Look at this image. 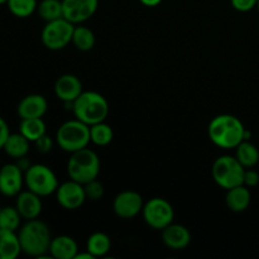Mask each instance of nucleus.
Instances as JSON below:
<instances>
[{"mask_svg":"<svg viewBox=\"0 0 259 259\" xmlns=\"http://www.w3.org/2000/svg\"><path fill=\"white\" fill-rule=\"evenodd\" d=\"M56 142L62 151L68 153L86 148L91 142L90 126L76 118L65 121L57 129Z\"/></svg>","mask_w":259,"mask_h":259,"instance_id":"5","label":"nucleus"},{"mask_svg":"<svg viewBox=\"0 0 259 259\" xmlns=\"http://www.w3.org/2000/svg\"><path fill=\"white\" fill-rule=\"evenodd\" d=\"M244 124L239 118L230 114L218 115L210 121L207 133L209 138L217 147L223 149L237 148L245 141Z\"/></svg>","mask_w":259,"mask_h":259,"instance_id":"1","label":"nucleus"},{"mask_svg":"<svg viewBox=\"0 0 259 259\" xmlns=\"http://www.w3.org/2000/svg\"><path fill=\"white\" fill-rule=\"evenodd\" d=\"M83 189H85L86 199L91 200V201H99L100 199H103L104 192H105L103 184L99 182L98 180H93V181L85 184Z\"/></svg>","mask_w":259,"mask_h":259,"instance_id":"30","label":"nucleus"},{"mask_svg":"<svg viewBox=\"0 0 259 259\" xmlns=\"http://www.w3.org/2000/svg\"><path fill=\"white\" fill-rule=\"evenodd\" d=\"M162 240L169 249L181 250L191 243V233L184 225L172 223L162 230Z\"/></svg>","mask_w":259,"mask_h":259,"instance_id":"17","label":"nucleus"},{"mask_svg":"<svg viewBox=\"0 0 259 259\" xmlns=\"http://www.w3.org/2000/svg\"><path fill=\"white\" fill-rule=\"evenodd\" d=\"M24 172L17 163H8L0 168V194L4 196H17L23 189Z\"/></svg>","mask_w":259,"mask_h":259,"instance_id":"13","label":"nucleus"},{"mask_svg":"<svg viewBox=\"0 0 259 259\" xmlns=\"http://www.w3.org/2000/svg\"><path fill=\"white\" fill-rule=\"evenodd\" d=\"M37 12L46 23L60 19L63 17L62 0H40Z\"/></svg>","mask_w":259,"mask_h":259,"instance_id":"26","label":"nucleus"},{"mask_svg":"<svg viewBox=\"0 0 259 259\" xmlns=\"http://www.w3.org/2000/svg\"><path fill=\"white\" fill-rule=\"evenodd\" d=\"M48 253L56 259H75L78 254L77 243L68 235H58L52 238Z\"/></svg>","mask_w":259,"mask_h":259,"instance_id":"18","label":"nucleus"},{"mask_svg":"<svg viewBox=\"0 0 259 259\" xmlns=\"http://www.w3.org/2000/svg\"><path fill=\"white\" fill-rule=\"evenodd\" d=\"M19 133H22L28 141L34 143L37 139L46 134V123L42 118L22 119L19 125Z\"/></svg>","mask_w":259,"mask_h":259,"instance_id":"23","label":"nucleus"},{"mask_svg":"<svg viewBox=\"0 0 259 259\" xmlns=\"http://www.w3.org/2000/svg\"><path fill=\"white\" fill-rule=\"evenodd\" d=\"M67 174L71 180L85 185L98 179L100 174V159L90 148H83L71 153L67 162Z\"/></svg>","mask_w":259,"mask_h":259,"instance_id":"4","label":"nucleus"},{"mask_svg":"<svg viewBox=\"0 0 259 259\" xmlns=\"http://www.w3.org/2000/svg\"><path fill=\"white\" fill-rule=\"evenodd\" d=\"M20 253L22 247L17 233L0 228V259H15Z\"/></svg>","mask_w":259,"mask_h":259,"instance_id":"20","label":"nucleus"},{"mask_svg":"<svg viewBox=\"0 0 259 259\" xmlns=\"http://www.w3.org/2000/svg\"><path fill=\"white\" fill-rule=\"evenodd\" d=\"M9 134H10L9 125H8V123L5 121V119L0 116V149H3V147H4Z\"/></svg>","mask_w":259,"mask_h":259,"instance_id":"34","label":"nucleus"},{"mask_svg":"<svg viewBox=\"0 0 259 259\" xmlns=\"http://www.w3.org/2000/svg\"><path fill=\"white\" fill-rule=\"evenodd\" d=\"M24 184L28 190L39 195L40 197L55 194L60 186L55 172L46 164H32L24 172Z\"/></svg>","mask_w":259,"mask_h":259,"instance_id":"7","label":"nucleus"},{"mask_svg":"<svg viewBox=\"0 0 259 259\" xmlns=\"http://www.w3.org/2000/svg\"><path fill=\"white\" fill-rule=\"evenodd\" d=\"M232 3V7L234 8L235 10L242 13L250 12L252 9L257 8L258 0H230Z\"/></svg>","mask_w":259,"mask_h":259,"instance_id":"31","label":"nucleus"},{"mask_svg":"<svg viewBox=\"0 0 259 259\" xmlns=\"http://www.w3.org/2000/svg\"><path fill=\"white\" fill-rule=\"evenodd\" d=\"M257 9H258V12H259V0H258V3H257Z\"/></svg>","mask_w":259,"mask_h":259,"instance_id":"38","label":"nucleus"},{"mask_svg":"<svg viewBox=\"0 0 259 259\" xmlns=\"http://www.w3.org/2000/svg\"><path fill=\"white\" fill-rule=\"evenodd\" d=\"M75 24L68 22L65 18L46 23L42 30V43L46 48L51 51H60L67 47L72 42Z\"/></svg>","mask_w":259,"mask_h":259,"instance_id":"8","label":"nucleus"},{"mask_svg":"<svg viewBox=\"0 0 259 259\" xmlns=\"http://www.w3.org/2000/svg\"><path fill=\"white\" fill-rule=\"evenodd\" d=\"M56 199H57L58 204L66 210L80 209L83 202L88 200L86 199L83 185L71 179L70 181L63 182L57 187Z\"/></svg>","mask_w":259,"mask_h":259,"instance_id":"10","label":"nucleus"},{"mask_svg":"<svg viewBox=\"0 0 259 259\" xmlns=\"http://www.w3.org/2000/svg\"><path fill=\"white\" fill-rule=\"evenodd\" d=\"M143 206L144 202L142 195L132 190L121 191L116 195L113 201L114 212L121 219H133L139 212H142Z\"/></svg>","mask_w":259,"mask_h":259,"instance_id":"11","label":"nucleus"},{"mask_svg":"<svg viewBox=\"0 0 259 259\" xmlns=\"http://www.w3.org/2000/svg\"><path fill=\"white\" fill-rule=\"evenodd\" d=\"M34 144L35 147H37L38 152H40V153H48L53 147L52 139H51V137H48L47 134H45V136L40 137L39 139H37V141L34 142Z\"/></svg>","mask_w":259,"mask_h":259,"instance_id":"32","label":"nucleus"},{"mask_svg":"<svg viewBox=\"0 0 259 259\" xmlns=\"http://www.w3.org/2000/svg\"><path fill=\"white\" fill-rule=\"evenodd\" d=\"M259 184V174L255 169L252 168H245L244 172V182L243 185H245L247 187H255Z\"/></svg>","mask_w":259,"mask_h":259,"instance_id":"33","label":"nucleus"},{"mask_svg":"<svg viewBox=\"0 0 259 259\" xmlns=\"http://www.w3.org/2000/svg\"><path fill=\"white\" fill-rule=\"evenodd\" d=\"M144 222L148 227L156 230H163L174 223L175 210L172 205L162 197H153L144 204L143 210Z\"/></svg>","mask_w":259,"mask_h":259,"instance_id":"9","label":"nucleus"},{"mask_svg":"<svg viewBox=\"0 0 259 259\" xmlns=\"http://www.w3.org/2000/svg\"><path fill=\"white\" fill-rule=\"evenodd\" d=\"M48 109V103L46 98L39 94H30L24 96L19 101L17 113L20 119L42 118Z\"/></svg>","mask_w":259,"mask_h":259,"instance_id":"16","label":"nucleus"},{"mask_svg":"<svg viewBox=\"0 0 259 259\" xmlns=\"http://www.w3.org/2000/svg\"><path fill=\"white\" fill-rule=\"evenodd\" d=\"M8 9L14 17L24 19L30 17L37 10V0H8Z\"/></svg>","mask_w":259,"mask_h":259,"instance_id":"28","label":"nucleus"},{"mask_svg":"<svg viewBox=\"0 0 259 259\" xmlns=\"http://www.w3.org/2000/svg\"><path fill=\"white\" fill-rule=\"evenodd\" d=\"M250 200V191L245 185H239L233 189H229L225 197V202L230 211L234 212H243L249 207Z\"/></svg>","mask_w":259,"mask_h":259,"instance_id":"19","label":"nucleus"},{"mask_svg":"<svg viewBox=\"0 0 259 259\" xmlns=\"http://www.w3.org/2000/svg\"><path fill=\"white\" fill-rule=\"evenodd\" d=\"M17 164H18V166L20 167V168H22V171H23V172H25V171H27L28 168H29L30 166H32V163H30L29 159L27 158V156H25V157H22V158L18 159Z\"/></svg>","mask_w":259,"mask_h":259,"instance_id":"35","label":"nucleus"},{"mask_svg":"<svg viewBox=\"0 0 259 259\" xmlns=\"http://www.w3.org/2000/svg\"><path fill=\"white\" fill-rule=\"evenodd\" d=\"M139 2H141L144 7L153 8V7H157V5L161 4L162 0H139Z\"/></svg>","mask_w":259,"mask_h":259,"instance_id":"36","label":"nucleus"},{"mask_svg":"<svg viewBox=\"0 0 259 259\" xmlns=\"http://www.w3.org/2000/svg\"><path fill=\"white\" fill-rule=\"evenodd\" d=\"M90 138L91 142L96 146L105 147L113 141L114 132L109 124H106L105 121H101V123L90 125Z\"/></svg>","mask_w":259,"mask_h":259,"instance_id":"27","label":"nucleus"},{"mask_svg":"<svg viewBox=\"0 0 259 259\" xmlns=\"http://www.w3.org/2000/svg\"><path fill=\"white\" fill-rule=\"evenodd\" d=\"M15 207L19 211L22 219L33 220L38 219V217L42 212L43 205L39 195L34 194L30 190H27V191H20L17 195Z\"/></svg>","mask_w":259,"mask_h":259,"instance_id":"15","label":"nucleus"},{"mask_svg":"<svg viewBox=\"0 0 259 259\" xmlns=\"http://www.w3.org/2000/svg\"><path fill=\"white\" fill-rule=\"evenodd\" d=\"M73 115L89 126L105 121L109 115L108 100L96 91H82L73 101Z\"/></svg>","mask_w":259,"mask_h":259,"instance_id":"3","label":"nucleus"},{"mask_svg":"<svg viewBox=\"0 0 259 259\" xmlns=\"http://www.w3.org/2000/svg\"><path fill=\"white\" fill-rule=\"evenodd\" d=\"M18 238L22 252L30 257L43 258L50 252V245L52 242L51 230L48 225L40 220H27V223L19 229Z\"/></svg>","mask_w":259,"mask_h":259,"instance_id":"2","label":"nucleus"},{"mask_svg":"<svg viewBox=\"0 0 259 259\" xmlns=\"http://www.w3.org/2000/svg\"><path fill=\"white\" fill-rule=\"evenodd\" d=\"M29 144L30 142L22 133H10L3 149L9 157L19 159L27 156L29 152Z\"/></svg>","mask_w":259,"mask_h":259,"instance_id":"21","label":"nucleus"},{"mask_svg":"<svg viewBox=\"0 0 259 259\" xmlns=\"http://www.w3.org/2000/svg\"><path fill=\"white\" fill-rule=\"evenodd\" d=\"M99 0H62L63 18L73 24H81L96 13Z\"/></svg>","mask_w":259,"mask_h":259,"instance_id":"12","label":"nucleus"},{"mask_svg":"<svg viewBox=\"0 0 259 259\" xmlns=\"http://www.w3.org/2000/svg\"><path fill=\"white\" fill-rule=\"evenodd\" d=\"M82 82L77 76L65 73L55 82V94L63 103H73L82 93Z\"/></svg>","mask_w":259,"mask_h":259,"instance_id":"14","label":"nucleus"},{"mask_svg":"<svg viewBox=\"0 0 259 259\" xmlns=\"http://www.w3.org/2000/svg\"><path fill=\"white\" fill-rule=\"evenodd\" d=\"M111 248V240L109 235L105 233H94L89 237L88 242H86V250L93 255L94 258L104 257L110 252Z\"/></svg>","mask_w":259,"mask_h":259,"instance_id":"22","label":"nucleus"},{"mask_svg":"<svg viewBox=\"0 0 259 259\" xmlns=\"http://www.w3.org/2000/svg\"><path fill=\"white\" fill-rule=\"evenodd\" d=\"M20 219L22 217L15 206H5L0 209V228L2 229L17 232L20 227Z\"/></svg>","mask_w":259,"mask_h":259,"instance_id":"29","label":"nucleus"},{"mask_svg":"<svg viewBox=\"0 0 259 259\" xmlns=\"http://www.w3.org/2000/svg\"><path fill=\"white\" fill-rule=\"evenodd\" d=\"M245 167L233 156H220L214 161L211 175L215 184L224 190L233 189L244 182Z\"/></svg>","mask_w":259,"mask_h":259,"instance_id":"6","label":"nucleus"},{"mask_svg":"<svg viewBox=\"0 0 259 259\" xmlns=\"http://www.w3.org/2000/svg\"><path fill=\"white\" fill-rule=\"evenodd\" d=\"M235 149V157L245 168H253L259 162L258 148L249 141H243Z\"/></svg>","mask_w":259,"mask_h":259,"instance_id":"24","label":"nucleus"},{"mask_svg":"<svg viewBox=\"0 0 259 259\" xmlns=\"http://www.w3.org/2000/svg\"><path fill=\"white\" fill-rule=\"evenodd\" d=\"M8 3V0H0V5H3V4H7Z\"/></svg>","mask_w":259,"mask_h":259,"instance_id":"37","label":"nucleus"},{"mask_svg":"<svg viewBox=\"0 0 259 259\" xmlns=\"http://www.w3.org/2000/svg\"><path fill=\"white\" fill-rule=\"evenodd\" d=\"M71 43H73V46L78 51L88 52V51L93 50L95 46V34L90 28L83 27V25H75Z\"/></svg>","mask_w":259,"mask_h":259,"instance_id":"25","label":"nucleus"}]
</instances>
